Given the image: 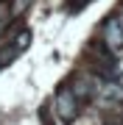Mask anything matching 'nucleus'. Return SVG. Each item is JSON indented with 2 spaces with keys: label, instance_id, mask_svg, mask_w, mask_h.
Here are the masks:
<instances>
[{
  "label": "nucleus",
  "instance_id": "f257e3e1",
  "mask_svg": "<svg viewBox=\"0 0 123 125\" xmlns=\"http://www.w3.org/2000/svg\"><path fill=\"white\" fill-rule=\"evenodd\" d=\"M56 111H59V117L64 122H70L78 114V94L73 89H62L59 97H56Z\"/></svg>",
  "mask_w": 123,
  "mask_h": 125
}]
</instances>
